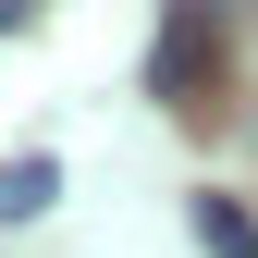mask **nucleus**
I'll list each match as a JSON object with an SVG mask.
<instances>
[{"label":"nucleus","instance_id":"nucleus-2","mask_svg":"<svg viewBox=\"0 0 258 258\" xmlns=\"http://www.w3.org/2000/svg\"><path fill=\"white\" fill-rule=\"evenodd\" d=\"M197 246H209V258H258V221H246L234 197H197Z\"/></svg>","mask_w":258,"mask_h":258},{"label":"nucleus","instance_id":"nucleus-1","mask_svg":"<svg viewBox=\"0 0 258 258\" xmlns=\"http://www.w3.org/2000/svg\"><path fill=\"white\" fill-rule=\"evenodd\" d=\"M61 197V160H0V221H37Z\"/></svg>","mask_w":258,"mask_h":258}]
</instances>
